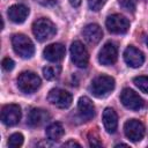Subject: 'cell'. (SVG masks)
Returning <instances> with one entry per match:
<instances>
[{
    "mask_svg": "<svg viewBox=\"0 0 148 148\" xmlns=\"http://www.w3.org/2000/svg\"><path fill=\"white\" fill-rule=\"evenodd\" d=\"M32 32L36 39H38L39 42H44L56 35L57 28L50 18L40 17L32 23Z\"/></svg>",
    "mask_w": 148,
    "mask_h": 148,
    "instance_id": "obj_1",
    "label": "cell"
},
{
    "mask_svg": "<svg viewBox=\"0 0 148 148\" xmlns=\"http://www.w3.org/2000/svg\"><path fill=\"white\" fill-rule=\"evenodd\" d=\"M114 89V79L109 75H99L95 77L90 84V91L95 97H106Z\"/></svg>",
    "mask_w": 148,
    "mask_h": 148,
    "instance_id": "obj_2",
    "label": "cell"
},
{
    "mask_svg": "<svg viewBox=\"0 0 148 148\" xmlns=\"http://www.w3.org/2000/svg\"><path fill=\"white\" fill-rule=\"evenodd\" d=\"M12 45L16 54H18L22 58H31L35 53V46L34 43L29 37H27L23 34H15L12 37Z\"/></svg>",
    "mask_w": 148,
    "mask_h": 148,
    "instance_id": "obj_3",
    "label": "cell"
},
{
    "mask_svg": "<svg viewBox=\"0 0 148 148\" xmlns=\"http://www.w3.org/2000/svg\"><path fill=\"white\" fill-rule=\"evenodd\" d=\"M40 79L39 76L30 71L22 72L17 76V87L22 92L32 94L40 87Z\"/></svg>",
    "mask_w": 148,
    "mask_h": 148,
    "instance_id": "obj_4",
    "label": "cell"
},
{
    "mask_svg": "<svg viewBox=\"0 0 148 148\" xmlns=\"http://www.w3.org/2000/svg\"><path fill=\"white\" fill-rule=\"evenodd\" d=\"M47 101L57 106V108H60V109H67L71 104H72V101H73V97L72 95L64 90V89H60V88H53L50 90L49 95H47Z\"/></svg>",
    "mask_w": 148,
    "mask_h": 148,
    "instance_id": "obj_5",
    "label": "cell"
},
{
    "mask_svg": "<svg viewBox=\"0 0 148 148\" xmlns=\"http://www.w3.org/2000/svg\"><path fill=\"white\" fill-rule=\"evenodd\" d=\"M105 25L112 34H126L130 29V21L120 14H113L108 16Z\"/></svg>",
    "mask_w": 148,
    "mask_h": 148,
    "instance_id": "obj_6",
    "label": "cell"
},
{
    "mask_svg": "<svg viewBox=\"0 0 148 148\" xmlns=\"http://www.w3.org/2000/svg\"><path fill=\"white\" fill-rule=\"evenodd\" d=\"M120 101L124 104V106L133 111H139L145 106V101L134 90L130 88L123 89L120 94Z\"/></svg>",
    "mask_w": 148,
    "mask_h": 148,
    "instance_id": "obj_7",
    "label": "cell"
},
{
    "mask_svg": "<svg viewBox=\"0 0 148 148\" xmlns=\"http://www.w3.org/2000/svg\"><path fill=\"white\" fill-rule=\"evenodd\" d=\"M71 58L74 65H76L80 68H84L88 65L89 61V54L87 49L83 46V44L79 40H75L71 45Z\"/></svg>",
    "mask_w": 148,
    "mask_h": 148,
    "instance_id": "obj_8",
    "label": "cell"
},
{
    "mask_svg": "<svg viewBox=\"0 0 148 148\" xmlns=\"http://www.w3.org/2000/svg\"><path fill=\"white\" fill-rule=\"evenodd\" d=\"M124 133L128 140L138 142L145 136V126L138 119H130L124 125Z\"/></svg>",
    "mask_w": 148,
    "mask_h": 148,
    "instance_id": "obj_9",
    "label": "cell"
},
{
    "mask_svg": "<svg viewBox=\"0 0 148 148\" xmlns=\"http://www.w3.org/2000/svg\"><path fill=\"white\" fill-rule=\"evenodd\" d=\"M117 58H118L117 46L111 42L105 43L98 53V61L104 66L113 65L117 61Z\"/></svg>",
    "mask_w": 148,
    "mask_h": 148,
    "instance_id": "obj_10",
    "label": "cell"
},
{
    "mask_svg": "<svg viewBox=\"0 0 148 148\" xmlns=\"http://www.w3.org/2000/svg\"><path fill=\"white\" fill-rule=\"evenodd\" d=\"M21 119V108L17 104L5 105L1 110V120L7 126L16 125Z\"/></svg>",
    "mask_w": 148,
    "mask_h": 148,
    "instance_id": "obj_11",
    "label": "cell"
},
{
    "mask_svg": "<svg viewBox=\"0 0 148 148\" xmlns=\"http://www.w3.org/2000/svg\"><path fill=\"white\" fill-rule=\"evenodd\" d=\"M124 60H125V62H126L130 67L138 68V67H140V66L143 64V61H145V56H143V53H142L139 49H136V47L130 45V46H127L126 50L124 51Z\"/></svg>",
    "mask_w": 148,
    "mask_h": 148,
    "instance_id": "obj_12",
    "label": "cell"
},
{
    "mask_svg": "<svg viewBox=\"0 0 148 148\" xmlns=\"http://www.w3.org/2000/svg\"><path fill=\"white\" fill-rule=\"evenodd\" d=\"M65 53H66L65 46L60 43L50 44L43 51L44 58L51 62H58V61L62 60V58L65 57Z\"/></svg>",
    "mask_w": 148,
    "mask_h": 148,
    "instance_id": "obj_13",
    "label": "cell"
},
{
    "mask_svg": "<svg viewBox=\"0 0 148 148\" xmlns=\"http://www.w3.org/2000/svg\"><path fill=\"white\" fill-rule=\"evenodd\" d=\"M77 113L83 121H88L94 118L95 106H94L92 102L90 101V98H88L87 96L80 97V99L77 102Z\"/></svg>",
    "mask_w": 148,
    "mask_h": 148,
    "instance_id": "obj_14",
    "label": "cell"
},
{
    "mask_svg": "<svg viewBox=\"0 0 148 148\" xmlns=\"http://www.w3.org/2000/svg\"><path fill=\"white\" fill-rule=\"evenodd\" d=\"M51 119V114L49 111L44 109H32L28 114V124L31 127H38L44 125Z\"/></svg>",
    "mask_w": 148,
    "mask_h": 148,
    "instance_id": "obj_15",
    "label": "cell"
},
{
    "mask_svg": "<svg viewBox=\"0 0 148 148\" xmlns=\"http://www.w3.org/2000/svg\"><path fill=\"white\" fill-rule=\"evenodd\" d=\"M82 35L89 44H97L103 37V31L98 24L90 23L83 28Z\"/></svg>",
    "mask_w": 148,
    "mask_h": 148,
    "instance_id": "obj_16",
    "label": "cell"
},
{
    "mask_svg": "<svg viewBox=\"0 0 148 148\" xmlns=\"http://www.w3.org/2000/svg\"><path fill=\"white\" fill-rule=\"evenodd\" d=\"M7 15L9 20L13 21L14 23H23L29 15V8L21 3L13 5L12 7H9Z\"/></svg>",
    "mask_w": 148,
    "mask_h": 148,
    "instance_id": "obj_17",
    "label": "cell"
},
{
    "mask_svg": "<svg viewBox=\"0 0 148 148\" xmlns=\"http://www.w3.org/2000/svg\"><path fill=\"white\" fill-rule=\"evenodd\" d=\"M103 124L108 133H114L118 126V116L111 108H106L103 111Z\"/></svg>",
    "mask_w": 148,
    "mask_h": 148,
    "instance_id": "obj_18",
    "label": "cell"
},
{
    "mask_svg": "<svg viewBox=\"0 0 148 148\" xmlns=\"http://www.w3.org/2000/svg\"><path fill=\"white\" fill-rule=\"evenodd\" d=\"M46 136L49 138V140L51 141H58L65 133L64 127L60 123H52L51 125H49L46 127Z\"/></svg>",
    "mask_w": 148,
    "mask_h": 148,
    "instance_id": "obj_19",
    "label": "cell"
},
{
    "mask_svg": "<svg viewBox=\"0 0 148 148\" xmlns=\"http://www.w3.org/2000/svg\"><path fill=\"white\" fill-rule=\"evenodd\" d=\"M61 72V68L60 66H46L43 68V74H44V77L46 80H54L59 76Z\"/></svg>",
    "mask_w": 148,
    "mask_h": 148,
    "instance_id": "obj_20",
    "label": "cell"
},
{
    "mask_svg": "<svg viewBox=\"0 0 148 148\" xmlns=\"http://www.w3.org/2000/svg\"><path fill=\"white\" fill-rule=\"evenodd\" d=\"M133 83L145 94H148V76L140 75L133 79Z\"/></svg>",
    "mask_w": 148,
    "mask_h": 148,
    "instance_id": "obj_21",
    "label": "cell"
},
{
    "mask_svg": "<svg viewBox=\"0 0 148 148\" xmlns=\"http://www.w3.org/2000/svg\"><path fill=\"white\" fill-rule=\"evenodd\" d=\"M23 145V135L21 133H14L9 136L8 139V146L16 148V147H21Z\"/></svg>",
    "mask_w": 148,
    "mask_h": 148,
    "instance_id": "obj_22",
    "label": "cell"
},
{
    "mask_svg": "<svg viewBox=\"0 0 148 148\" xmlns=\"http://www.w3.org/2000/svg\"><path fill=\"white\" fill-rule=\"evenodd\" d=\"M119 5L124 9H126L131 13H134L135 7H136V0H119Z\"/></svg>",
    "mask_w": 148,
    "mask_h": 148,
    "instance_id": "obj_23",
    "label": "cell"
},
{
    "mask_svg": "<svg viewBox=\"0 0 148 148\" xmlns=\"http://www.w3.org/2000/svg\"><path fill=\"white\" fill-rule=\"evenodd\" d=\"M108 0H88V6L91 10L98 12L99 9H102V7L105 5Z\"/></svg>",
    "mask_w": 148,
    "mask_h": 148,
    "instance_id": "obj_24",
    "label": "cell"
},
{
    "mask_svg": "<svg viewBox=\"0 0 148 148\" xmlns=\"http://www.w3.org/2000/svg\"><path fill=\"white\" fill-rule=\"evenodd\" d=\"M88 140H89V145H90L91 147H101V146H102V142L98 140V136L94 135L92 132L89 133V135H88Z\"/></svg>",
    "mask_w": 148,
    "mask_h": 148,
    "instance_id": "obj_25",
    "label": "cell"
},
{
    "mask_svg": "<svg viewBox=\"0 0 148 148\" xmlns=\"http://www.w3.org/2000/svg\"><path fill=\"white\" fill-rule=\"evenodd\" d=\"M1 65H2V68H3L5 71H7V72H9V71H12V69L14 68V61H13L10 58H8V57L2 59Z\"/></svg>",
    "mask_w": 148,
    "mask_h": 148,
    "instance_id": "obj_26",
    "label": "cell"
},
{
    "mask_svg": "<svg viewBox=\"0 0 148 148\" xmlns=\"http://www.w3.org/2000/svg\"><path fill=\"white\" fill-rule=\"evenodd\" d=\"M36 1L43 6H53L58 2V0H36Z\"/></svg>",
    "mask_w": 148,
    "mask_h": 148,
    "instance_id": "obj_27",
    "label": "cell"
},
{
    "mask_svg": "<svg viewBox=\"0 0 148 148\" xmlns=\"http://www.w3.org/2000/svg\"><path fill=\"white\" fill-rule=\"evenodd\" d=\"M74 146L80 147V143L76 142V141H74V140H69V141H67V142H65L62 145V147H74Z\"/></svg>",
    "mask_w": 148,
    "mask_h": 148,
    "instance_id": "obj_28",
    "label": "cell"
},
{
    "mask_svg": "<svg viewBox=\"0 0 148 148\" xmlns=\"http://www.w3.org/2000/svg\"><path fill=\"white\" fill-rule=\"evenodd\" d=\"M69 3L73 7H79L81 5V0H69Z\"/></svg>",
    "mask_w": 148,
    "mask_h": 148,
    "instance_id": "obj_29",
    "label": "cell"
},
{
    "mask_svg": "<svg viewBox=\"0 0 148 148\" xmlns=\"http://www.w3.org/2000/svg\"><path fill=\"white\" fill-rule=\"evenodd\" d=\"M146 44H147V46H148V38L146 39Z\"/></svg>",
    "mask_w": 148,
    "mask_h": 148,
    "instance_id": "obj_30",
    "label": "cell"
}]
</instances>
